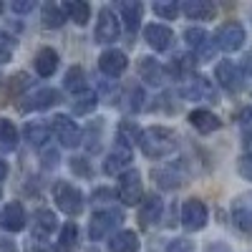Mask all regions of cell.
I'll use <instances>...</instances> for the list:
<instances>
[{"label": "cell", "mask_w": 252, "mask_h": 252, "mask_svg": "<svg viewBox=\"0 0 252 252\" xmlns=\"http://www.w3.org/2000/svg\"><path fill=\"white\" fill-rule=\"evenodd\" d=\"M28 252H58L51 242H46V240H38V237H31V242H28Z\"/></svg>", "instance_id": "obj_43"}, {"label": "cell", "mask_w": 252, "mask_h": 252, "mask_svg": "<svg viewBox=\"0 0 252 252\" xmlns=\"http://www.w3.org/2000/svg\"><path fill=\"white\" fill-rule=\"evenodd\" d=\"M189 124H192L199 134H212V131H217L222 126L220 116L212 114V111H207V109H194L192 114H189Z\"/></svg>", "instance_id": "obj_22"}, {"label": "cell", "mask_w": 252, "mask_h": 252, "mask_svg": "<svg viewBox=\"0 0 252 252\" xmlns=\"http://www.w3.org/2000/svg\"><path fill=\"white\" fill-rule=\"evenodd\" d=\"M119 13H121V20L126 23V31L136 33V28L141 26L144 5L139 3V0H124V3H119Z\"/></svg>", "instance_id": "obj_23"}, {"label": "cell", "mask_w": 252, "mask_h": 252, "mask_svg": "<svg viewBox=\"0 0 252 252\" xmlns=\"http://www.w3.org/2000/svg\"><path fill=\"white\" fill-rule=\"evenodd\" d=\"M53 202L61 212L68 215V217H78L83 212V207H86V199H83L81 189L73 187L71 182H63V179H58L53 184Z\"/></svg>", "instance_id": "obj_2"}, {"label": "cell", "mask_w": 252, "mask_h": 252, "mask_svg": "<svg viewBox=\"0 0 252 252\" xmlns=\"http://www.w3.org/2000/svg\"><path fill=\"white\" fill-rule=\"evenodd\" d=\"M51 134H56L61 146H66V149H73V146H78L83 141V134L78 129V124L66 114H56L51 119Z\"/></svg>", "instance_id": "obj_4"}, {"label": "cell", "mask_w": 252, "mask_h": 252, "mask_svg": "<svg viewBox=\"0 0 252 252\" xmlns=\"http://www.w3.org/2000/svg\"><path fill=\"white\" fill-rule=\"evenodd\" d=\"M161 215H164V202H161V197L154 192V194H146L144 199H141V204H139V222L144 224V227H152V224H157L159 220H161Z\"/></svg>", "instance_id": "obj_17"}, {"label": "cell", "mask_w": 252, "mask_h": 252, "mask_svg": "<svg viewBox=\"0 0 252 252\" xmlns=\"http://www.w3.org/2000/svg\"><path fill=\"white\" fill-rule=\"evenodd\" d=\"M18 144H20V134L15 129V124L10 119H0V152L10 154L18 149Z\"/></svg>", "instance_id": "obj_25"}, {"label": "cell", "mask_w": 252, "mask_h": 252, "mask_svg": "<svg viewBox=\"0 0 252 252\" xmlns=\"http://www.w3.org/2000/svg\"><path fill=\"white\" fill-rule=\"evenodd\" d=\"M144 40L149 43L152 51L161 53V51H169V48H172L174 33H172V28H166L164 23H152V26L144 28Z\"/></svg>", "instance_id": "obj_13"}, {"label": "cell", "mask_w": 252, "mask_h": 252, "mask_svg": "<svg viewBox=\"0 0 252 252\" xmlns=\"http://www.w3.org/2000/svg\"><path fill=\"white\" fill-rule=\"evenodd\" d=\"M26 224H28V217H26V209L20 202H10L3 207V212H0V227L5 232H23Z\"/></svg>", "instance_id": "obj_14"}, {"label": "cell", "mask_w": 252, "mask_h": 252, "mask_svg": "<svg viewBox=\"0 0 252 252\" xmlns=\"http://www.w3.org/2000/svg\"><path fill=\"white\" fill-rule=\"evenodd\" d=\"M40 20H43V26H46V28L56 31V28H61L63 23H66L68 15H66V10H63V5L46 3L43 8H40Z\"/></svg>", "instance_id": "obj_29"}, {"label": "cell", "mask_w": 252, "mask_h": 252, "mask_svg": "<svg viewBox=\"0 0 252 252\" xmlns=\"http://www.w3.org/2000/svg\"><path fill=\"white\" fill-rule=\"evenodd\" d=\"M166 252H194V242L187 237H177L166 245Z\"/></svg>", "instance_id": "obj_41"}, {"label": "cell", "mask_w": 252, "mask_h": 252, "mask_svg": "<svg viewBox=\"0 0 252 252\" xmlns=\"http://www.w3.org/2000/svg\"><path fill=\"white\" fill-rule=\"evenodd\" d=\"M237 172H240L245 179L252 182V152L245 154V157H240V161H237Z\"/></svg>", "instance_id": "obj_42"}, {"label": "cell", "mask_w": 252, "mask_h": 252, "mask_svg": "<svg viewBox=\"0 0 252 252\" xmlns=\"http://www.w3.org/2000/svg\"><path fill=\"white\" fill-rule=\"evenodd\" d=\"M116 139H119V146L131 149V146L139 144V139H141V129H139L134 121H121L119 124V131H116Z\"/></svg>", "instance_id": "obj_32"}, {"label": "cell", "mask_w": 252, "mask_h": 252, "mask_svg": "<svg viewBox=\"0 0 252 252\" xmlns=\"http://www.w3.org/2000/svg\"><path fill=\"white\" fill-rule=\"evenodd\" d=\"M96 103H98L96 91H83V94H78V96L73 98L71 109H73L76 116H83V114H91V111L96 109Z\"/></svg>", "instance_id": "obj_35"}, {"label": "cell", "mask_w": 252, "mask_h": 252, "mask_svg": "<svg viewBox=\"0 0 252 252\" xmlns=\"http://www.w3.org/2000/svg\"><path fill=\"white\" fill-rule=\"evenodd\" d=\"M8 177V161L3 159V157H0V182H3Z\"/></svg>", "instance_id": "obj_49"}, {"label": "cell", "mask_w": 252, "mask_h": 252, "mask_svg": "<svg viewBox=\"0 0 252 252\" xmlns=\"http://www.w3.org/2000/svg\"><path fill=\"white\" fill-rule=\"evenodd\" d=\"M184 40L187 46L194 51V58L197 61H209L215 53V40H209L207 31L204 28H187L184 31Z\"/></svg>", "instance_id": "obj_11"}, {"label": "cell", "mask_w": 252, "mask_h": 252, "mask_svg": "<svg viewBox=\"0 0 252 252\" xmlns=\"http://www.w3.org/2000/svg\"><path fill=\"white\" fill-rule=\"evenodd\" d=\"M139 146L149 159H164L177 152L179 141H177V134L172 129H166V126H149V129L141 131Z\"/></svg>", "instance_id": "obj_1"}, {"label": "cell", "mask_w": 252, "mask_h": 252, "mask_svg": "<svg viewBox=\"0 0 252 252\" xmlns=\"http://www.w3.org/2000/svg\"><path fill=\"white\" fill-rule=\"evenodd\" d=\"M35 73L38 76H43V78H48V76H53L56 73V68H58V53L53 51V48H40L38 53H35Z\"/></svg>", "instance_id": "obj_26"}, {"label": "cell", "mask_w": 252, "mask_h": 252, "mask_svg": "<svg viewBox=\"0 0 252 252\" xmlns=\"http://www.w3.org/2000/svg\"><path fill=\"white\" fill-rule=\"evenodd\" d=\"M56 227H58L56 212H51V209H35V215H33V237L46 240L51 232H56Z\"/></svg>", "instance_id": "obj_21"}, {"label": "cell", "mask_w": 252, "mask_h": 252, "mask_svg": "<svg viewBox=\"0 0 252 252\" xmlns=\"http://www.w3.org/2000/svg\"><path fill=\"white\" fill-rule=\"evenodd\" d=\"M179 10H182V8L174 3V0H157V3H154V13H157L159 18H164V20L177 18Z\"/></svg>", "instance_id": "obj_36"}, {"label": "cell", "mask_w": 252, "mask_h": 252, "mask_svg": "<svg viewBox=\"0 0 252 252\" xmlns=\"http://www.w3.org/2000/svg\"><path fill=\"white\" fill-rule=\"evenodd\" d=\"M139 235L131 229H121L109 240V252H139Z\"/></svg>", "instance_id": "obj_24"}, {"label": "cell", "mask_w": 252, "mask_h": 252, "mask_svg": "<svg viewBox=\"0 0 252 252\" xmlns=\"http://www.w3.org/2000/svg\"><path fill=\"white\" fill-rule=\"evenodd\" d=\"M71 172L78 177H91V164L86 157H73L71 159Z\"/></svg>", "instance_id": "obj_40"}, {"label": "cell", "mask_w": 252, "mask_h": 252, "mask_svg": "<svg viewBox=\"0 0 252 252\" xmlns=\"http://www.w3.org/2000/svg\"><path fill=\"white\" fill-rule=\"evenodd\" d=\"M121 222H124V212H121V209H116V207L98 209V212H94V217L89 222V237L91 240H103L106 235H111Z\"/></svg>", "instance_id": "obj_3"}, {"label": "cell", "mask_w": 252, "mask_h": 252, "mask_svg": "<svg viewBox=\"0 0 252 252\" xmlns=\"http://www.w3.org/2000/svg\"><path fill=\"white\" fill-rule=\"evenodd\" d=\"M56 103H61V91H56V89H35L26 98L23 111H46V109L56 106Z\"/></svg>", "instance_id": "obj_18"}, {"label": "cell", "mask_w": 252, "mask_h": 252, "mask_svg": "<svg viewBox=\"0 0 252 252\" xmlns=\"http://www.w3.org/2000/svg\"><path fill=\"white\" fill-rule=\"evenodd\" d=\"M215 78L227 94H240L245 89V73L232 61H220L215 68Z\"/></svg>", "instance_id": "obj_8"}, {"label": "cell", "mask_w": 252, "mask_h": 252, "mask_svg": "<svg viewBox=\"0 0 252 252\" xmlns=\"http://www.w3.org/2000/svg\"><path fill=\"white\" fill-rule=\"evenodd\" d=\"M58 250L61 252H76L78 250V224L66 222L58 232Z\"/></svg>", "instance_id": "obj_30"}, {"label": "cell", "mask_w": 252, "mask_h": 252, "mask_svg": "<svg viewBox=\"0 0 252 252\" xmlns=\"http://www.w3.org/2000/svg\"><path fill=\"white\" fill-rule=\"evenodd\" d=\"M10 8H13V13H28V10H33V3L31 0H23V3H13Z\"/></svg>", "instance_id": "obj_48"}, {"label": "cell", "mask_w": 252, "mask_h": 252, "mask_svg": "<svg viewBox=\"0 0 252 252\" xmlns=\"http://www.w3.org/2000/svg\"><path fill=\"white\" fill-rule=\"evenodd\" d=\"M131 161V149H126V146H119L116 144V149L106 157V161H103V172H106L109 177H121L126 172V166H129Z\"/></svg>", "instance_id": "obj_19"}, {"label": "cell", "mask_w": 252, "mask_h": 252, "mask_svg": "<svg viewBox=\"0 0 252 252\" xmlns=\"http://www.w3.org/2000/svg\"><path fill=\"white\" fill-rule=\"evenodd\" d=\"M152 179L161 189H177V187H182V174L174 169V166H157V169H152Z\"/></svg>", "instance_id": "obj_28"}, {"label": "cell", "mask_w": 252, "mask_h": 252, "mask_svg": "<svg viewBox=\"0 0 252 252\" xmlns=\"http://www.w3.org/2000/svg\"><path fill=\"white\" fill-rule=\"evenodd\" d=\"M63 10H66L68 20H73L76 26H86L91 20V5L83 3V0H71V3L63 5Z\"/></svg>", "instance_id": "obj_31"}, {"label": "cell", "mask_w": 252, "mask_h": 252, "mask_svg": "<svg viewBox=\"0 0 252 252\" xmlns=\"http://www.w3.org/2000/svg\"><path fill=\"white\" fill-rule=\"evenodd\" d=\"M240 68H242V73H245L247 78H252V48L245 53V58H242V66H240Z\"/></svg>", "instance_id": "obj_44"}, {"label": "cell", "mask_w": 252, "mask_h": 252, "mask_svg": "<svg viewBox=\"0 0 252 252\" xmlns=\"http://www.w3.org/2000/svg\"><path fill=\"white\" fill-rule=\"evenodd\" d=\"M194 68H197V58L194 56H189V53H179L172 58V73L174 76H194Z\"/></svg>", "instance_id": "obj_34"}, {"label": "cell", "mask_w": 252, "mask_h": 252, "mask_svg": "<svg viewBox=\"0 0 252 252\" xmlns=\"http://www.w3.org/2000/svg\"><path fill=\"white\" fill-rule=\"evenodd\" d=\"M119 199L126 204V207H136L141 204V197H144V184H141V174L136 169H126L121 177H119Z\"/></svg>", "instance_id": "obj_6"}, {"label": "cell", "mask_w": 252, "mask_h": 252, "mask_svg": "<svg viewBox=\"0 0 252 252\" xmlns=\"http://www.w3.org/2000/svg\"><path fill=\"white\" fill-rule=\"evenodd\" d=\"M182 227L189 229V232H199V229L207 227V220H209V212L202 199H187L182 204Z\"/></svg>", "instance_id": "obj_9"}, {"label": "cell", "mask_w": 252, "mask_h": 252, "mask_svg": "<svg viewBox=\"0 0 252 252\" xmlns=\"http://www.w3.org/2000/svg\"><path fill=\"white\" fill-rule=\"evenodd\" d=\"M179 94L187 98V101H215L217 98V89H215V83L209 81L207 76H189L184 83H182V89Z\"/></svg>", "instance_id": "obj_7"}, {"label": "cell", "mask_w": 252, "mask_h": 252, "mask_svg": "<svg viewBox=\"0 0 252 252\" xmlns=\"http://www.w3.org/2000/svg\"><path fill=\"white\" fill-rule=\"evenodd\" d=\"M43 164L48 166V169H51V166H56L58 164V152H53V149L43 152Z\"/></svg>", "instance_id": "obj_45"}, {"label": "cell", "mask_w": 252, "mask_h": 252, "mask_svg": "<svg viewBox=\"0 0 252 252\" xmlns=\"http://www.w3.org/2000/svg\"><path fill=\"white\" fill-rule=\"evenodd\" d=\"M179 8L187 18H192V20H212L215 13H217L212 0H184Z\"/></svg>", "instance_id": "obj_20"}, {"label": "cell", "mask_w": 252, "mask_h": 252, "mask_svg": "<svg viewBox=\"0 0 252 252\" xmlns=\"http://www.w3.org/2000/svg\"><path fill=\"white\" fill-rule=\"evenodd\" d=\"M0 13H3V3H0Z\"/></svg>", "instance_id": "obj_50"}, {"label": "cell", "mask_w": 252, "mask_h": 252, "mask_svg": "<svg viewBox=\"0 0 252 252\" xmlns=\"http://www.w3.org/2000/svg\"><path fill=\"white\" fill-rule=\"evenodd\" d=\"M63 86H66L71 94H76V96L86 91V73H83V68L81 66L68 68L66 71V78H63Z\"/></svg>", "instance_id": "obj_33"}, {"label": "cell", "mask_w": 252, "mask_h": 252, "mask_svg": "<svg viewBox=\"0 0 252 252\" xmlns=\"http://www.w3.org/2000/svg\"><path fill=\"white\" fill-rule=\"evenodd\" d=\"M121 28H119V18L111 8H101L98 20H96V31H94V40L96 43H114L119 38Z\"/></svg>", "instance_id": "obj_10"}, {"label": "cell", "mask_w": 252, "mask_h": 252, "mask_svg": "<svg viewBox=\"0 0 252 252\" xmlns=\"http://www.w3.org/2000/svg\"><path fill=\"white\" fill-rule=\"evenodd\" d=\"M126 66H129V58H126L124 51H116V48H109V51H103L98 56V68L103 76H109V78H116L126 71Z\"/></svg>", "instance_id": "obj_15"}, {"label": "cell", "mask_w": 252, "mask_h": 252, "mask_svg": "<svg viewBox=\"0 0 252 252\" xmlns=\"http://www.w3.org/2000/svg\"><path fill=\"white\" fill-rule=\"evenodd\" d=\"M0 252H18V245L8 237H0Z\"/></svg>", "instance_id": "obj_46"}, {"label": "cell", "mask_w": 252, "mask_h": 252, "mask_svg": "<svg viewBox=\"0 0 252 252\" xmlns=\"http://www.w3.org/2000/svg\"><path fill=\"white\" fill-rule=\"evenodd\" d=\"M129 111H141L144 109V91L139 86H131L126 91V103H124Z\"/></svg>", "instance_id": "obj_37"}, {"label": "cell", "mask_w": 252, "mask_h": 252, "mask_svg": "<svg viewBox=\"0 0 252 252\" xmlns=\"http://www.w3.org/2000/svg\"><path fill=\"white\" fill-rule=\"evenodd\" d=\"M232 222L240 232L252 235V192H242L232 202Z\"/></svg>", "instance_id": "obj_12"}, {"label": "cell", "mask_w": 252, "mask_h": 252, "mask_svg": "<svg viewBox=\"0 0 252 252\" xmlns=\"http://www.w3.org/2000/svg\"><path fill=\"white\" fill-rule=\"evenodd\" d=\"M245 28L235 20H229V23H222L215 33V48L224 51V53H235L245 46Z\"/></svg>", "instance_id": "obj_5"}, {"label": "cell", "mask_w": 252, "mask_h": 252, "mask_svg": "<svg viewBox=\"0 0 252 252\" xmlns=\"http://www.w3.org/2000/svg\"><path fill=\"white\" fill-rule=\"evenodd\" d=\"M204 252H232V250H229V245H224V242H209Z\"/></svg>", "instance_id": "obj_47"}, {"label": "cell", "mask_w": 252, "mask_h": 252, "mask_svg": "<svg viewBox=\"0 0 252 252\" xmlns=\"http://www.w3.org/2000/svg\"><path fill=\"white\" fill-rule=\"evenodd\" d=\"M23 134H26V141H31L33 146H40V149H43L46 141L51 139V124H43V121H28V124H26V129H23Z\"/></svg>", "instance_id": "obj_27"}, {"label": "cell", "mask_w": 252, "mask_h": 252, "mask_svg": "<svg viewBox=\"0 0 252 252\" xmlns=\"http://www.w3.org/2000/svg\"><path fill=\"white\" fill-rule=\"evenodd\" d=\"M13 51H15V40H13L8 33L0 31V66L13 58Z\"/></svg>", "instance_id": "obj_38"}, {"label": "cell", "mask_w": 252, "mask_h": 252, "mask_svg": "<svg viewBox=\"0 0 252 252\" xmlns=\"http://www.w3.org/2000/svg\"><path fill=\"white\" fill-rule=\"evenodd\" d=\"M166 76H169V71H166L157 58H149V56L139 58V78L144 83H149V86H157L159 89V86H164Z\"/></svg>", "instance_id": "obj_16"}, {"label": "cell", "mask_w": 252, "mask_h": 252, "mask_svg": "<svg viewBox=\"0 0 252 252\" xmlns=\"http://www.w3.org/2000/svg\"><path fill=\"white\" fill-rule=\"evenodd\" d=\"M96 126H98V119H96V124H91V129H89L86 139H83V141H86V149H89L91 154L101 149V134H103V126H101L98 131H96Z\"/></svg>", "instance_id": "obj_39"}]
</instances>
